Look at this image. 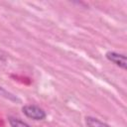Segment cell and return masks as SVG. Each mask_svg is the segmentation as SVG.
<instances>
[{
    "label": "cell",
    "mask_w": 127,
    "mask_h": 127,
    "mask_svg": "<svg viewBox=\"0 0 127 127\" xmlns=\"http://www.w3.org/2000/svg\"><path fill=\"white\" fill-rule=\"evenodd\" d=\"M22 112L26 117L33 119L35 121H42V120H45L47 117L46 111L42 107L35 105V104L24 105L22 107Z\"/></svg>",
    "instance_id": "cell-1"
},
{
    "label": "cell",
    "mask_w": 127,
    "mask_h": 127,
    "mask_svg": "<svg viewBox=\"0 0 127 127\" xmlns=\"http://www.w3.org/2000/svg\"><path fill=\"white\" fill-rule=\"evenodd\" d=\"M105 58L107 59V61H109L110 63H112L113 64L118 66L119 68H121L123 70H126V68H127V59H126V56L124 54L114 52V51H108L105 54Z\"/></svg>",
    "instance_id": "cell-2"
},
{
    "label": "cell",
    "mask_w": 127,
    "mask_h": 127,
    "mask_svg": "<svg viewBox=\"0 0 127 127\" xmlns=\"http://www.w3.org/2000/svg\"><path fill=\"white\" fill-rule=\"evenodd\" d=\"M84 122L87 127H111L109 124H107L93 116H86L84 118Z\"/></svg>",
    "instance_id": "cell-3"
},
{
    "label": "cell",
    "mask_w": 127,
    "mask_h": 127,
    "mask_svg": "<svg viewBox=\"0 0 127 127\" xmlns=\"http://www.w3.org/2000/svg\"><path fill=\"white\" fill-rule=\"evenodd\" d=\"M8 123L11 127H32L27 122L21 120L20 118L14 117V116H9L8 117Z\"/></svg>",
    "instance_id": "cell-4"
},
{
    "label": "cell",
    "mask_w": 127,
    "mask_h": 127,
    "mask_svg": "<svg viewBox=\"0 0 127 127\" xmlns=\"http://www.w3.org/2000/svg\"><path fill=\"white\" fill-rule=\"evenodd\" d=\"M0 95H2V96H4V97H6V98H7V99H9V100L19 101V99H18L14 94H12V93L8 92V91H7V90H5L2 86H0Z\"/></svg>",
    "instance_id": "cell-5"
}]
</instances>
